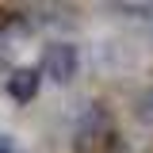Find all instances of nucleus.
<instances>
[{
  "mask_svg": "<svg viewBox=\"0 0 153 153\" xmlns=\"http://www.w3.org/2000/svg\"><path fill=\"white\" fill-rule=\"evenodd\" d=\"M8 92L16 96L19 103H27L38 92V69H16V73L8 76Z\"/></svg>",
  "mask_w": 153,
  "mask_h": 153,
  "instance_id": "3",
  "label": "nucleus"
},
{
  "mask_svg": "<svg viewBox=\"0 0 153 153\" xmlns=\"http://www.w3.org/2000/svg\"><path fill=\"white\" fill-rule=\"evenodd\" d=\"M115 16L138 19V23H153V0H103Z\"/></svg>",
  "mask_w": 153,
  "mask_h": 153,
  "instance_id": "2",
  "label": "nucleus"
},
{
  "mask_svg": "<svg viewBox=\"0 0 153 153\" xmlns=\"http://www.w3.org/2000/svg\"><path fill=\"white\" fill-rule=\"evenodd\" d=\"M80 69V54H76L73 42H54V46H46V54H42V76H50L54 84H69Z\"/></svg>",
  "mask_w": 153,
  "mask_h": 153,
  "instance_id": "1",
  "label": "nucleus"
},
{
  "mask_svg": "<svg viewBox=\"0 0 153 153\" xmlns=\"http://www.w3.org/2000/svg\"><path fill=\"white\" fill-rule=\"evenodd\" d=\"M138 119L153 126V88H146V92L138 96Z\"/></svg>",
  "mask_w": 153,
  "mask_h": 153,
  "instance_id": "4",
  "label": "nucleus"
},
{
  "mask_svg": "<svg viewBox=\"0 0 153 153\" xmlns=\"http://www.w3.org/2000/svg\"><path fill=\"white\" fill-rule=\"evenodd\" d=\"M0 153H23V149H19V146L8 138V134H0Z\"/></svg>",
  "mask_w": 153,
  "mask_h": 153,
  "instance_id": "5",
  "label": "nucleus"
}]
</instances>
